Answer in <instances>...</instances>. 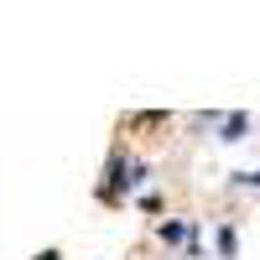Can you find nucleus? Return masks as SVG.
<instances>
[{
  "label": "nucleus",
  "instance_id": "obj_1",
  "mask_svg": "<svg viewBox=\"0 0 260 260\" xmlns=\"http://www.w3.org/2000/svg\"><path fill=\"white\" fill-rule=\"evenodd\" d=\"M245 125H250L245 115H229V120H224V141H240V136H245Z\"/></svg>",
  "mask_w": 260,
  "mask_h": 260
},
{
  "label": "nucleus",
  "instance_id": "obj_2",
  "mask_svg": "<svg viewBox=\"0 0 260 260\" xmlns=\"http://www.w3.org/2000/svg\"><path fill=\"white\" fill-rule=\"evenodd\" d=\"M219 255H224V260H234V229H229V224L219 229Z\"/></svg>",
  "mask_w": 260,
  "mask_h": 260
},
{
  "label": "nucleus",
  "instance_id": "obj_3",
  "mask_svg": "<svg viewBox=\"0 0 260 260\" xmlns=\"http://www.w3.org/2000/svg\"><path fill=\"white\" fill-rule=\"evenodd\" d=\"M37 260H62V255H57V250H42V255H37Z\"/></svg>",
  "mask_w": 260,
  "mask_h": 260
}]
</instances>
